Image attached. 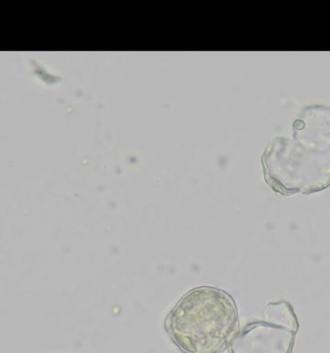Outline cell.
<instances>
[{
	"label": "cell",
	"mask_w": 330,
	"mask_h": 353,
	"mask_svg": "<svg viewBox=\"0 0 330 353\" xmlns=\"http://www.w3.org/2000/svg\"><path fill=\"white\" fill-rule=\"evenodd\" d=\"M165 325L171 340L185 353H221L240 330L235 300L212 286L185 294Z\"/></svg>",
	"instance_id": "1"
},
{
	"label": "cell",
	"mask_w": 330,
	"mask_h": 353,
	"mask_svg": "<svg viewBox=\"0 0 330 353\" xmlns=\"http://www.w3.org/2000/svg\"><path fill=\"white\" fill-rule=\"evenodd\" d=\"M274 140L262 157L267 185L282 196L309 194L329 185V152L298 148L285 138Z\"/></svg>",
	"instance_id": "2"
},
{
	"label": "cell",
	"mask_w": 330,
	"mask_h": 353,
	"mask_svg": "<svg viewBox=\"0 0 330 353\" xmlns=\"http://www.w3.org/2000/svg\"><path fill=\"white\" fill-rule=\"evenodd\" d=\"M298 330V316L290 303H270L262 321L238 330L229 344V353H293Z\"/></svg>",
	"instance_id": "3"
}]
</instances>
